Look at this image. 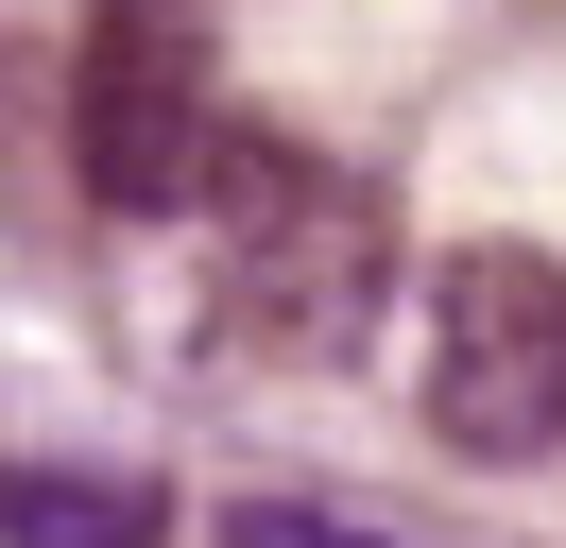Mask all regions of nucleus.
<instances>
[{
  "mask_svg": "<svg viewBox=\"0 0 566 548\" xmlns=\"http://www.w3.org/2000/svg\"><path fill=\"white\" fill-rule=\"evenodd\" d=\"M429 445L447 463H549L566 445V257L463 240L429 274Z\"/></svg>",
  "mask_w": 566,
  "mask_h": 548,
  "instance_id": "nucleus-2",
  "label": "nucleus"
},
{
  "mask_svg": "<svg viewBox=\"0 0 566 548\" xmlns=\"http://www.w3.org/2000/svg\"><path fill=\"white\" fill-rule=\"evenodd\" d=\"M207 223H223V308L275 360H344L378 326V292H395V205L344 155H310V137H223Z\"/></svg>",
  "mask_w": 566,
  "mask_h": 548,
  "instance_id": "nucleus-1",
  "label": "nucleus"
},
{
  "mask_svg": "<svg viewBox=\"0 0 566 548\" xmlns=\"http://www.w3.org/2000/svg\"><path fill=\"white\" fill-rule=\"evenodd\" d=\"M70 155L104 205H207V155H223V86H207V18L189 0H104L86 18V68H70Z\"/></svg>",
  "mask_w": 566,
  "mask_h": 548,
  "instance_id": "nucleus-3",
  "label": "nucleus"
},
{
  "mask_svg": "<svg viewBox=\"0 0 566 548\" xmlns=\"http://www.w3.org/2000/svg\"><path fill=\"white\" fill-rule=\"evenodd\" d=\"M172 514L138 479H70V463H0V548H155Z\"/></svg>",
  "mask_w": 566,
  "mask_h": 548,
  "instance_id": "nucleus-4",
  "label": "nucleus"
},
{
  "mask_svg": "<svg viewBox=\"0 0 566 548\" xmlns=\"http://www.w3.org/2000/svg\"><path fill=\"white\" fill-rule=\"evenodd\" d=\"M223 548H378L360 514H292V497H241L223 514Z\"/></svg>",
  "mask_w": 566,
  "mask_h": 548,
  "instance_id": "nucleus-5",
  "label": "nucleus"
}]
</instances>
